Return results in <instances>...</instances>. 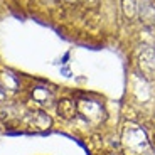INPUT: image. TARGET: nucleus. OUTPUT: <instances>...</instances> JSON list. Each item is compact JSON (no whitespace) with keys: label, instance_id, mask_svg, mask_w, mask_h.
<instances>
[{"label":"nucleus","instance_id":"nucleus-4","mask_svg":"<svg viewBox=\"0 0 155 155\" xmlns=\"http://www.w3.org/2000/svg\"><path fill=\"white\" fill-rule=\"evenodd\" d=\"M29 121H31V127L37 128V130H46V128H49V125H51V118L42 111L32 113L31 118H29Z\"/></svg>","mask_w":155,"mask_h":155},{"label":"nucleus","instance_id":"nucleus-6","mask_svg":"<svg viewBox=\"0 0 155 155\" xmlns=\"http://www.w3.org/2000/svg\"><path fill=\"white\" fill-rule=\"evenodd\" d=\"M121 5H123V10L130 19L138 14V7H140V2L138 0H121Z\"/></svg>","mask_w":155,"mask_h":155},{"label":"nucleus","instance_id":"nucleus-3","mask_svg":"<svg viewBox=\"0 0 155 155\" xmlns=\"http://www.w3.org/2000/svg\"><path fill=\"white\" fill-rule=\"evenodd\" d=\"M79 111L86 118H89V120H100L101 116H103V108L98 105L96 101H89V100L79 103Z\"/></svg>","mask_w":155,"mask_h":155},{"label":"nucleus","instance_id":"nucleus-1","mask_svg":"<svg viewBox=\"0 0 155 155\" xmlns=\"http://www.w3.org/2000/svg\"><path fill=\"white\" fill-rule=\"evenodd\" d=\"M123 148L127 155H153L150 142L147 138V133L135 123H128L121 135Z\"/></svg>","mask_w":155,"mask_h":155},{"label":"nucleus","instance_id":"nucleus-2","mask_svg":"<svg viewBox=\"0 0 155 155\" xmlns=\"http://www.w3.org/2000/svg\"><path fill=\"white\" fill-rule=\"evenodd\" d=\"M137 62L145 78H155V47L142 46L137 52Z\"/></svg>","mask_w":155,"mask_h":155},{"label":"nucleus","instance_id":"nucleus-8","mask_svg":"<svg viewBox=\"0 0 155 155\" xmlns=\"http://www.w3.org/2000/svg\"><path fill=\"white\" fill-rule=\"evenodd\" d=\"M0 128H2V125H0Z\"/></svg>","mask_w":155,"mask_h":155},{"label":"nucleus","instance_id":"nucleus-5","mask_svg":"<svg viewBox=\"0 0 155 155\" xmlns=\"http://www.w3.org/2000/svg\"><path fill=\"white\" fill-rule=\"evenodd\" d=\"M59 113H61V116H64V118H73L74 113H76V106H74L73 101L69 100H62L61 103H59Z\"/></svg>","mask_w":155,"mask_h":155},{"label":"nucleus","instance_id":"nucleus-7","mask_svg":"<svg viewBox=\"0 0 155 155\" xmlns=\"http://www.w3.org/2000/svg\"><path fill=\"white\" fill-rule=\"evenodd\" d=\"M5 98V91H4V86H0V101Z\"/></svg>","mask_w":155,"mask_h":155}]
</instances>
